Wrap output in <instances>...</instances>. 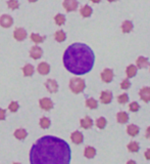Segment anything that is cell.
<instances>
[{
    "label": "cell",
    "instance_id": "6da1fadb",
    "mask_svg": "<svg viewBox=\"0 0 150 164\" xmlns=\"http://www.w3.org/2000/svg\"><path fill=\"white\" fill-rule=\"evenodd\" d=\"M71 148L61 138L51 135L39 138L30 151V162L32 164L71 162Z\"/></svg>",
    "mask_w": 150,
    "mask_h": 164
},
{
    "label": "cell",
    "instance_id": "7a4b0ae2",
    "mask_svg": "<svg viewBox=\"0 0 150 164\" xmlns=\"http://www.w3.org/2000/svg\"><path fill=\"white\" fill-rule=\"evenodd\" d=\"M95 62L94 52L84 43H74L63 54V65L68 72L84 75L92 70Z\"/></svg>",
    "mask_w": 150,
    "mask_h": 164
},
{
    "label": "cell",
    "instance_id": "3957f363",
    "mask_svg": "<svg viewBox=\"0 0 150 164\" xmlns=\"http://www.w3.org/2000/svg\"><path fill=\"white\" fill-rule=\"evenodd\" d=\"M86 87V83L82 78H73L70 81V88L74 93H80Z\"/></svg>",
    "mask_w": 150,
    "mask_h": 164
},
{
    "label": "cell",
    "instance_id": "277c9868",
    "mask_svg": "<svg viewBox=\"0 0 150 164\" xmlns=\"http://www.w3.org/2000/svg\"><path fill=\"white\" fill-rule=\"evenodd\" d=\"M62 5H63L64 9H66L68 13H71V11L77 10L79 3H78L77 0H64Z\"/></svg>",
    "mask_w": 150,
    "mask_h": 164
},
{
    "label": "cell",
    "instance_id": "5b68a950",
    "mask_svg": "<svg viewBox=\"0 0 150 164\" xmlns=\"http://www.w3.org/2000/svg\"><path fill=\"white\" fill-rule=\"evenodd\" d=\"M13 37L17 41H24L27 38V32L24 28H17L13 31Z\"/></svg>",
    "mask_w": 150,
    "mask_h": 164
},
{
    "label": "cell",
    "instance_id": "8992f818",
    "mask_svg": "<svg viewBox=\"0 0 150 164\" xmlns=\"http://www.w3.org/2000/svg\"><path fill=\"white\" fill-rule=\"evenodd\" d=\"M39 105H40L41 109H43L44 111H50L53 108V101L50 99L44 98L39 101Z\"/></svg>",
    "mask_w": 150,
    "mask_h": 164
},
{
    "label": "cell",
    "instance_id": "52a82bcc",
    "mask_svg": "<svg viewBox=\"0 0 150 164\" xmlns=\"http://www.w3.org/2000/svg\"><path fill=\"white\" fill-rule=\"evenodd\" d=\"M101 79L105 83L111 82V80L114 79V71H112L111 69H105V70L101 73Z\"/></svg>",
    "mask_w": 150,
    "mask_h": 164
},
{
    "label": "cell",
    "instance_id": "ba28073f",
    "mask_svg": "<svg viewBox=\"0 0 150 164\" xmlns=\"http://www.w3.org/2000/svg\"><path fill=\"white\" fill-rule=\"evenodd\" d=\"M13 24V18L8 15H3L0 17V25L3 28H9Z\"/></svg>",
    "mask_w": 150,
    "mask_h": 164
},
{
    "label": "cell",
    "instance_id": "9c48e42d",
    "mask_svg": "<svg viewBox=\"0 0 150 164\" xmlns=\"http://www.w3.org/2000/svg\"><path fill=\"white\" fill-rule=\"evenodd\" d=\"M45 86L47 88V90L51 92V93H55V92L58 90V84L53 79H48L45 83Z\"/></svg>",
    "mask_w": 150,
    "mask_h": 164
},
{
    "label": "cell",
    "instance_id": "30bf717a",
    "mask_svg": "<svg viewBox=\"0 0 150 164\" xmlns=\"http://www.w3.org/2000/svg\"><path fill=\"white\" fill-rule=\"evenodd\" d=\"M42 54H43V50L42 48H40L39 46H34V47H32L31 50H30V57L34 60L40 59V57H42Z\"/></svg>",
    "mask_w": 150,
    "mask_h": 164
},
{
    "label": "cell",
    "instance_id": "8fae6325",
    "mask_svg": "<svg viewBox=\"0 0 150 164\" xmlns=\"http://www.w3.org/2000/svg\"><path fill=\"white\" fill-rule=\"evenodd\" d=\"M140 99L145 101V103H149L150 101V87H143L141 90L139 91Z\"/></svg>",
    "mask_w": 150,
    "mask_h": 164
},
{
    "label": "cell",
    "instance_id": "7c38bea8",
    "mask_svg": "<svg viewBox=\"0 0 150 164\" xmlns=\"http://www.w3.org/2000/svg\"><path fill=\"white\" fill-rule=\"evenodd\" d=\"M71 142H73L74 144L80 145V144H82L83 140H84V137H83V135L80 132V131H75V132L71 133Z\"/></svg>",
    "mask_w": 150,
    "mask_h": 164
},
{
    "label": "cell",
    "instance_id": "4fadbf2b",
    "mask_svg": "<svg viewBox=\"0 0 150 164\" xmlns=\"http://www.w3.org/2000/svg\"><path fill=\"white\" fill-rule=\"evenodd\" d=\"M100 101L102 104H109L112 101V93L110 91H102L100 94Z\"/></svg>",
    "mask_w": 150,
    "mask_h": 164
},
{
    "label": "cell",
    "instance_id": "5bb4252c",
    "mask_svg": "<svg viewBox=\"0 0 150 164\" xmlns=\"http://www.w3.org/2000/svg\"><path fill=\"white\" fill-rule=\"evenodd\" d=\"M80 123H81V126H82L83 128L89 129V128H91L92 126H93V120L90 118L89 116H86L85 118L81 119Z\"/></svg>",
    "mask_w": 150,
    "mask_h": 164
},
{
    "label": "cell",
    "instance_id": "9a60e30c",
    "mask_svg": "<svg viewBox=\"0 0 150 164\" xmlns=\"http://www.w3.org/2000/svg\"><path fill=\"white\" fill-rule=\"evenodd\" d=\"M38 72L41 75H47L50 72V66L47 63H40L38 65Z\"/></svg>",
    "mask_w": 150,
    "mask_h": 164
},
{
    "label": "cell",
    "instance_id": "2e32d148",
    "mask_svg": "<svg viewBox=\"0 0 150 164\" xmlns=\"http://www.w3.org/2000/svg\"><path fill=\"white\" fill-rule=\"evenodd\" d=\"M139 127H138L137 125H135V124H131V125H129L128 127H127V132H128V135H130L131 137H136V135L139 133Z\"/></svg>",
    "mask_w": 150,
    "mask_h": 164
},
{
    "label": "cell",
    "instance_id": "e0dca14e",
    "mask_svg": "<svg viewBox=\"0 0 150 164\" xmlns=\"http://www.w3.org/2000/svg\"><path fill=\"white\" fill-rule=\"evenodd\" d=\"M117 122H119V123L125 124V123H127V122H128L129 115L127 114L126 112H119V113H117Z\"/></svg>",
    "mask_w": 150,
    "mask_h": 164
},
{
    "label": "cell",
    "instance_id": "ac0fdd59",
    "mask_svg": "<svg viewBox=\"0 0 150 164\" xmlns=\"http://www.w3.org/2000/svg\"><path fill=\"white\" fill-rule=\"evenodd\" d=\"M149 66V62H148V59L147 57H139L137 60V67L140 69H143V68H146V67Z\"/></svg>",
    "mask_w": 150,
    "mask_h": 164
},
{
    "label": "cell",
    "instance_id": "d6986e66",
    "mask_svg": "<svg viewBox=\"0 0 150 164\" xmlns=\"http://www.w3.org/2000/svg\"><path fill=\"white\" fill-rule=\"evenodd\" d=\"M133 27L134 25L131 21H125L123 25H122V30H123L124 33H130L133 30Z\"/></svg>",
    "mask_w": 150,
    "mask_h": 164
},
{
    "label": "cell",
    "instance_id": "ffe728a7",
    "mask_svg": "<svg viewBox=\"0 0 150 164\" xmlns=\"http://www.w3.org/2000/svg\"><path fill=\"white\" fill-rule=\"evenodd\" d=\"M126 73L128 78L134 77V76L137 74V67L134 66V65H130V66H128V68L126 69Z\"/></svg>",
    "mask_w": 150,
    "mask_h": 164
},
{
    "label": "cell",
    "instance_id": "44dd1931",
    "mask_svg": "<svg viewBox=\"0 0 150 164\" xmlns=\"http://www.w3.org/2000/svg\"><path fill=\"white\" fill-rule=\"evenodd\" d=\"M34 67L32 66L31 64H27L26 66L23 68V72H24V75L27 76V77H31L34 74Z\"/></svg>",
    "mask_w": 150,
    "mask_h": 164
},
{
    "label": "cell",
    "instance_id": "7402d4cb",
    "mask_svg": "<svg viewBox=\"0 0 150 164\" xmlns=\"http://www.w3.org/2000/svg\"><path fill=\"white\" fill-rule=\"evenodd\" d=\"M84 155H85L86 158L92 159L94 156L96 155V150L94 149V148H92V147H87L86 149H85V151H84Z\"/></svg>",
    "mask_w": 150,
    "mask_h": 164
},
{
    "label": "cell",
    "instance_id": "603a6c76",
    "mask_svg": "<svg viewBox=\"0 0 150 164\" xmlns=\"http://www.w3.org/2000/svg\"><path fill=\"white\" fill-rule=\"evenodd\" d=\"M28 135V132L26 131V129H23V128H20V129H17L15 131V137L17 138V140H24L26 138V137Z\"/></svg>",
    "mask_w": 150,
    "mask_h": 164
},
{
    "label": "cell",
    "instance_id": "cb8c5ba5",
    "mask_svg": "<svg viewBox=\"0 0 150 164\" xmlns=\"http://www.w3.org/2000/svg\"><path fill=\"white\" fill-rule=\"evenodd\" d=\"M81 15L84 18H89L92 15V8L89 5H84L81 8Z\"/></svg>",
    "mask_w": 150,
    "mask_h": 164
},
{
    "label": "cell",
    "instance_id": "d4e9b609",
    "mask_svg": "<svg viewBox=\"0 0 150 164\" xmlns=\"http://www.w3.org/2000/svg\"><path fill=\"white\" fill-rule=\"evenodd\" d=\"M46 39V36H40L37 33H32L31 34V40L35 43H42Z\"/></svg>",
    "mask_w": 150,
    "mask_h": 164
},
{
    "label": "cell",
    "instance_id": "484cf974",
    "mask_svg": "<svg viewBox=\"0 0 150 164\" xmlns=\"http://www.w3.org/2000/svg\"><path fill=\"white\" fill-rule=\"evenodd\" d=\"M54 37H55V40H56L57 42H63V41L66 39V33H64L62 30H59V31H57L56 33H55Z\"/></svg>",
    "mask_w": 150,
    "mask_h": 164
},
{
    "label": "cell",
    "instance_id": "4316f807",
    "mask_svg": "<svg viewBox=\"0 0 150 164\" xmlns=\"http://www.w3.org/2000/svg\"><path fill=\"white\" fill-rule=\"evenodd\" d=\"M86 106L89 108V109H96V108L98 107V103H97V101L96 100L90 98L86 101Z\"/></svg>",
    "mask_w": 150,
    "mask_h": 164
},
{
    "label": "cell",
    "instance_id": "83f0119b",
    "mask_svg": "<svg viewBox=\"0 0 150 164\" xmlns=\"http://www.w3.org/2000/svg\"><path fill=\"white\" fill-rule=\"evenodd\" d=\"M50 124H51L50 119L47 118V117H42V118L40 119V126L43 129H47L50 126Z\"/></svg>",
    "mask_w": 150,
    "mask_h": 164
},
{
    "label": "cell",
    "instance_id": "f1b7e54d",
    "mask_svg": "<svg viewBox=\"0 0 150 164\" xmlns=\"http://www.w3.org/2000/svg\"><path fill=\"white\" fill-rule=\"evenodd\" d=\"M54 21H55V23H56V25L62 26V25L66 23V17H64L63 15H61V13H58V15H55Z\"/></svg>",
    "mask_w": 150,
    "mask_h": 164
},
{
    "label": "cell",
    "instance_id": "f546056e",
    "mask_svg": "<svg viewBox=\"0 0 150 164\" xmlns=\"http://www.w3.org/2000/svg\"><path fill=\"white\" fill-rule=\"evenodd\" d=\"M128 150L132 153H136V152L139 151V144L137 142H131L128 145Z\"/></svg>",
    "mask_w": 150,
    "mask_h": 164
},
{
    "label": "cell",
    "instance_id": "4dcf8cb0",
    "mask_svg": "<svg viewBox=\"0 0 150 164\" xmlns=\"http://www.w3.org/2000/svg\"><path fill=\"white\" fill-rule=\"evenodd\" d=\"M96 126L100 129H103L106 126V119L103 118V117H100L96 120Z\"/></svg>",
    "mask_w": 150,
    "mask_h": 164
},
{
    "label": "cell",
    "instance_id": "1f68e13d",
    "mask_svg": "<svg viewBox=\"0 0 150 164\" xmlns=\"http://www.w3.org/2000/svg\"><path fill=\"white\" fill-rule=\"evenodd\" d=\"M128 101H129V96L127 93H123L117 96V101H119V104H123L124 105V104L128 103Z\"/></svg>",
    "mask_w": 150,
    "mask_h": 164
},
{
    "label": "cell",
    "instance_id": "d6a6232c",
    "mask_svg": "<svg viewBox=\"0 0 150 164\" xmlns=\"http://www.w3.org/2000/svg\"><path fill=\"white\" fill-rule=\"evenodd\" d=\"M7 5L10 9H17L20 6V3L17 2V0H8Z\"/></svg>",
    "mask_w": 150,
    "mask_h": 164
},
{
    "label": "cell",
    "instance_id": "836d02e7",
    "mask_svg": "<svg viewBox=\"0 0 150 164\" xmlns=\"http://www.w3.org/2000/svg\"><path fill=\"white\" fill-rule=\"evenodd\" d=\"M8 109L10 112H12V113L17 112V111L18 110V104L17 103V101H11V103L9 104Z\"/></svg>",
    "mask_w": 150,
    "mask_h": 164
},
{
    "label": "cell",
    "instance_id": "e575fe53",
    "mask_svg": "<svg viewBox=\"0 0 150 164\" xmlns=\"http://www.w3.org/2000/svg\"><path fill=\"white\" fill-rule=\"evenodd\" d=\"M129 107H130V111H132V112H137V111L139 110L140 106H139V104H138L137 101H133V103L130 104Z\"/></svg>",
    "mask_w": 150,
    "mask_h": 164
},
{
    "label": "cell",
    "instance_id": "d590c367",
    "mask_svg": "<svg viewBox=\"0 0 150 164\" xmlns=\"http://www.w3.org/2000/svg\"><path fill=\"white\" fill-rule=\"evenodd\" d=\"M130 86H131V82L129 81L128 78L124 79L123 82H122V84H121V87H122V88H123V89H128Z\"/></svg>",
    "mask_w": 150,
    "mask_h": 164
},
{
    "label": "cell",
    "instance_id": "8d00e7d4",
    "mask_svg": "<svg viewBox=\"0 0 150 164\" xmlns=\"http://www.w3.org/2000/svg\"><path fill=\"white\" fill-rule=\"evenodd\" d=\"M4 119H5V110L0 109V120H4Z\"/></svg>",
    "mask_w": 150,
    "mask_h": 164
},
{
    "label": "cell",
    "instance_id": "74e56055",
    "mask_svg": "<svg viewBox=\"0 0 150 164\" xmlns=\"http://www.w3.org/2000/svg\"><path fill=\"white\" fill-rule=\"evenodd\" d=\"M145 158H146L147 160H150V149H148L145 152Z\"/></svg>",
    "mask_w": 150,
    "mask_h": 164
},
{
    "label": "cell",
    "instance_id": "f35d334b",
    "mask_svg": "<svg viewBox=\"0 0 150 164\" xmlns=\"http://www.w3.org/2000/svg\"><path fill=\"white\" fill-rule=\"evenodd\" d=\"M146 138L150 140V126L147 128V130H146Z\"/></svg>",
    "mask_w": 150,
    "mask_h": 164
},
{
    "label": "cell",
    "instance_id": "ab89813d",
    "mask_svg": "<svg viewBox=\"0 0 150 164\" xmlns=\"http://www.w3.org/2000/svg\"><path fill=\"white\" fill-rule=\"evenodd\" d=\"M92 2H94V3H99V2L101 1V0H91Z\"/></svg>",
    "mask_w": 150,
    "mask_h": 164
},
{
    "label": "cell",
    "instance_id": "60d3db41",
    "mask_svg": "<svg viewBox=\"0 0 150 164\" xmlns=\"http://www.w3.org/2000/svg\"><path fill=\"white\" fill-rule=\"evenodd\" d=\"M30 2H36V1H38V0H29Z\"/></svg>",
    "mask_w": 150,
    "mask_h": 164
},
{
    "label": "cell",
    "instance_id": "b9f144b4",
    "mask_svg": "<svg viewBox=\"0 0 150 164\" xmlns=\"http://www.w3.org/2000/svg\"><path fill=\"white\" fill-rule=\"evenodd\" d=\"M109 2H114V1H117V0H108Z\"/></svg>",
    "mask_w": 150,
    "mask_h": 164
}]
</instances>
